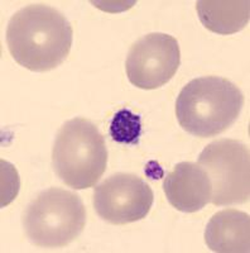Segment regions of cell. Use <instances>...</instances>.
<instances>
[{
	"label": "cell",
	"mask_w": 250,
	"mask_h": 253,
	"mask_svg": "<svg viewBox=\"0 0 250 253\" xmlns=\"http://www.w3.org/2000/svg\"><path fill=\"white\" fill-rule=\"evenodd\" d=\"M142 134L141 115L130 109L118 110L110 123V135L119 144H138Z\"/></svg>",
	"instance_id": "8fae6325"
},
{
	"label": "cell",
	"mask_w": 250,
	"mask_h": 253,
	"mask_svg": "<svg viewBox=\"0 0 250 253\" xmlns=\"http://www.w3.org/2000/svg\"><path fill=\"white\" fill-rule=\"evenodd\" d=\"M73 32L67 18L46 4L18 10L8 23L6 44L15 62L31 71L44 72L65 62Z\"/></svg>",
	"instance_id": "6da1fadb"
},
{
	"label": "cell",
	"mask_w": 250,
	"mask_h": 253,
	"mask_svg": "<svg viewBox=\"0 0 250 253\" xmlns=\"http://www.w3.org/2000/svg\"><path fill=\"white\" fill-rule=\"evenodd\" d=\"M244 95L235 84L220 76L191 80L176 101V117L190 134L209 138L221 134L236 122Z\"/></svg>",
	"instance_id": "7a4b0ae2"
},
{
	"label": "cell",
	"mask_w": 250,
	"mask_h": 253,
	"mask_svg": "<svg viewBox=\"0 0 250 253\" xmlns=\"http://www.w3.org/2000/svg\"><path fill=\"white\" fill-rule=\"evenodd\" d=\"M199 165L213 186L210 203L217 207L244 204L250 196L249 147L235 139H218L205 147Z\"/></svg>",
	"instance_id": "5b68a950"
},
{
	"label": "cell",
	"mask_w": 250,
	"mask_h": 253,
	"mask_svg": "<svg viewBox=\"0 0 250 253\" xmlns=\"http://www.w3.org/2000/svg\"><path fill=\"white\" fill-rule=\"evenodd\" d=\"M1 208L6 207L17 198L19 191V177L15 167L1 160Z\"/></svg>",
	"instance_id": "7c38bea8"
},
{
	"label": "cell",
	"mask_w": 250,
	"mask_h": 253,
	"mask_svg": "<svg viewBox=\"0 0 250 253\" xmlns=\"http://www.w3.org/2000/svg\"><path fill=\"white\" fill-rule=\"evenodd\" d=\"M86 224V209L76 194L51 187L27 207L23 216L26 234L33 245L61 248L75 241Z\"/></svg>",
	"instance_id": "277c9868"
},
{
	"label": "cell",
	"mask_w": 250,
	"mask_h": 253,
	"mask_svg": "<svg viewBox=\"0 0 250 253\" xmlns=\"http://www.w3.org/2000/svg\"><path fill=\"white\" fill-rule=\"evenodd\" d=\"M196 10L201 23L217 35H233L248 26L249 0H200Z\"/></svg>",
	"instance_id": "30bf717a"
},
{
	"label": "cell",
	"mask_w": 250,
	"mask_h": 253,
	"mask_svg": "<svg viewBox=\"0 0 250 253\" xmlns=\"http://www.w3.org/2000/svg\"><path fill=\"white\" fill-rule=\"evenodd\" d=\"M205 242L213 252L249 253V214L236 209L217 211L207 223Z\"/></svg>",
	"instance_id": "9c48e42d"
},
{
	"label": "cell",
	"mask_w": 250,
	"mask_h": 253,
	"mask_svg": "<svg viewBox=\"0 0 250 253\" xmlns=\"http://www.w3.org/2000/svg\"><path fill=\"white\" fill-rule=\"evenodd\" d=\"M181 51L175 37L149 33L139 38L129 49L125 70L134 86L154 90L166 85L179 70Z\"/></svg>",
	"instance_id": "8992f818"
},
{
	"label": "cell",
	"mask_w": 250,
	"mask_h": 253,
	"mask_svg": "<svg viewBox=\"0 0 250 253\" xmlns=\"http://www.w3.org/2000/svg\"><path fill=\"white\" fill-rule=\"evenodd\" d=\"M164 194L173 208L183 213H196L211 200L210 178L199 164L181 162L167 175Z\"/></svg>",
	"instance_id": "ba28073f"
},
{
	"label": "cell",
	"mask_w": 250,
	"mask_h": 253,
	"mask_svg": "<svg viewBox=\"0 0 250 253\" xmlns=\"http://www.w3.org/2000/svg\"><path fill=\"white\" fill-rule=\"evenodd\" d=\"M52 165L67 186L75 190L95 186L107 165L105 139L95 124L73 118L61 126L52 150Z\"/></svg>",
	"instance_id": "3957f363"
},
{
	"label": "cell",
	"mask_w": 250,
	"mask_h": 253,
	"mask_svg": "<svg viewBox=\"0 0 250 253\" xmlns=\"http://www.w3.org/2000/svg\"><path fill=\"white\" fill-rule=\"evenodd\" d=\"M149 185L132 173H115L95 187L92 204L103 220L124 225L144 219L153 205Z\"/></svg>",
	"instance_id": "52a82bcc"
}]
</instances>
